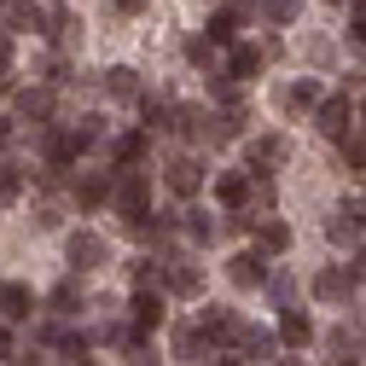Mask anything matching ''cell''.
I'll list each match as a JSON object with an SVG mask.
<instances>
[{
    "label": "cell",
    "mask_w": 366,
    "mask_h": 366,
    "mask_svg": "<svg viewBox=\"0 0 366 366\" xmlns=\"http://www.w3.org/2000/svg\"><path fill=\"white\" fill-rule=\"evenodd\" d=\"M76 140H81V146H99V140H105V117H99V111L76 117Z\"/></svg>",
    "instance_id": "obj_33"
},
{
    "label": "cell",
    "mask_w": 366,
    "mask_h": 366,
    "mask_svg": "<svg viewBox=\"0 0 366 366\" xmlns=\"http://www.w3.org/2000/svg\"><path fill=\"white\" fill-rule=\"evenodd\" d=\"M349 35L366 47V0H355V6H349Z\"/></svg>",
    "instance_id": "obj_38"
},
{
    "label": "cell",
    "mask_w": 366,
    "mask_h": 366,
    "mask_svg": "<svg viewBox=\"0 0 366 366\" xmlns=\"http://www.w3.org/2000/svg\"><path fill=\"white\" fill-rule=\"evenodd\" d=\"M70 192H76V209H105L111 198H117V174H105V169H76V180H70Z\"/></svg>",
    "instance_id": "obj_6"
},
{
    "label": "cell",
    "mask_w": 366,
    "mask_h": 366,
    "mask_svg": "<svg viewBox=\"0 0 366 366\" xmlns=\"http://www.w3.org/2000/svg\"><path fill=\"white\" fill-rule=\"evenodd\" d=\"M111 12H122V18H140V12H146V0H111Z\"/></svg>",
    "instance_id": "obj_41"
},
{
    "label": "cell",
    "mask_w": 366,
    "mask_h": 366,
    "mask_svg": "<svg viewBox=\"0 0 366 366\" xmlns=\"http://www.w3.org/2000/svg\"><path fill=\"white\" fill-rule=\"evenodd\" d=\"M12 198H24V169L0 163V204H12Z\"/></svg>",
    "instance_id": "obj_34"
},
{
    "label": "cell",
    "mask_w": 366,
    "mask_h": 366,
    "mask_svg": "<svg viewBox=\"0 0 366 366\" xmlns=\"http://www.w3.org/2000/svg\"><path fill=\"white\" fill-rule=\"evenodd\" d=\"M285 157H291V140H285V134H256V140L244 146V174L273 180V169H280Z\"/></svg>",
    "instance_id": "obj_2"
},
{
    "label": "cell",
    "mask_w": 366,
    "mask_h": 366,
    "mask_svg": "<svg viewBox=\"0 0 366 366\" xmlns=\"http://www.w3.org/2000/svg\"><path fill=\"white\" fill-rule=\"evenodd\" d=\"M227 280H233L239 291H262V285L273 280V267H267V256L250 244V250H239L233 262H227Z\"/></svg>",
    "instance_id": "obj_9"
},
{
    "label": "cell",
    "mask_w": 366,
    "mask_h": 366,
    "mask_svg": "<svg viewBox=\"0 0 366 366\" xmlns=\"http://www.w3.org/2000/svg\"><path fill=\"white\" fill-rule=\"evenodd\" d=\"M360 227H366V198H343V204L332 209V221H326V239H332V244H355Z\"/></svg>",
    "instance_id": "obj_11"
},
{
    "label": "cell",
    "mask_w": 366,
    "mask_h": 366,
    "mask_svg": "<svg viewBox=\"0 0 366 366\" xmlns=\"http://www.w3.org/2000/svg\"><path fill=\"white\" fill-rule=\"evenodd\" d=\"M53 111H59V94H53V87H41V81H35V87H18V117H24V122H35L41 134L59 122Z\"/></svg>",
    "instance_id": "obj_8"
},
{
    "label": "cell",
    "mask_w": 366,
    "mask_h": 366,
    "mask_svg": "<svg viewBox=\"0 0 366 366\" xmlns=\"http://www.w3.org/2000/svg\"><path fill=\"white\" fill-rule=\"evenodd\" d=\"M267 297H273V302L285 308V302L297 297V280H291V273H273V280H267Z\"/></svg>",
    "instance_id": "obj_37"
},
{
    "label": "cell",
    "mask_w": 366,
    "mask_h": 366,
    "mask_svg": "<svg viewBox=\"0 0 366 366\" xmlns=\"http://www.w3.org/2000/svg\"><path fill=\"white\" fill-rule=\"evenodd\" d=\"M29 314H41V297L24 280H6V285H0V320H6V326H24Z\"/></svg>",
    "instance_id": "obj_13"
},
{
    "label": "cell",
    "mask_w": 366,
    "mask_h": 366,
    "mask_svg": "<svg viewBox=\"0 0 366 366\" xmlns=\"http://www.w3.org/2000/svg\"><path fill=\"white\" fill-rule=\"evenodd\" d=\"M355 285H360V280H355V267H349V262H332V267H320V273H314V297H320V302H349Z\"/></svg>",
    "instance_id": "obj_12"
},
{
    "label": "cell",
    "mask_w": 366,
    "mask_h": 366,
    "mask_svg": "<svg viewBox=\"0 0 366 366\" xmlns=\"http://www.w3.org/2000/svg\"><path fill=\"white\" fill-rule=\"evenodd\" d=\"M239 360H280V332H262V326H244L239 332V349H233Z\"/></svg>",
    "instance_id": "obj_19"
},
{
    "label": "cell",
    "mask_w": 366,
    "mask_h": 366,
    "mask_svg": "<svg viewBox=\"0 0 366 366\" xmlns=\"http://www.w3.org/2000/svg\"><path fill=\"white\" fill-rule=\"evenodd\" d=\"M163 291L180 297V302L198 297V291H204V267H198L192 256H180V250H163Z\"/></svg>",
    "instance_id": "obj_5"
},
{
    "label": "cell",
    "mask_w": 366,
    "mask_h": 366,
    "mask_svg": "<svg viewBox=\"0 0 366 366\" xmlns=\"http://www.w3.org/2000/svg\"><path fill=\"white\" fill-rule=\"evenodd\" d=\"M76 366H94V360H76Z\"/></svg>",
    "instance_id": "obj_51"
},
{
    "label": "cell",
    "mask_w": 366,
    "mask_h": 366,
    "mask_svg": "<svg viewBox=\"0 0 366 366\" xmlns=\"http://www.w3.org/2000/svg\"><path fill=\"white\" fill-rule=\"evenodd\" d=\"M280 105H285L291 117H314L326 99H320V81H314V76H302V81H285V87H280Z\"/></svg>",
    "instance_id": "obj_17"
},
{
    "label": "cell",
    "mask_w": 366,
    "mask_h": 366,
    "mask_svg": "<svg viewBox=\"0 0 366 366\" xmlns=\"http://www.w3.org/2000/svg\"><path fill=\"white\" fill-rule=\"evenodd\" d=\"M337 152H343V169L349 174H366V134H343Z\"/></svg>",
    "instance_id": "obj_29"
},
{
    "label": "cell",
    "mask_w": 366,
    "mask_h": 366,
    "mask_svg": "<svg viewBox=\"0 0 366 366\" xmlns=\"http://www.w3.org/2000/svg\"><path fill=\"white\" fill-rule=\"evenodd\" d=\"M332 6H355V0H332Z\"/></svg>",
    "instance_id": "obj_50"
},
{
    "label": "cell",
    "mask_w": 366,
    "mask_h": 366,
    "mask_svg": "<svg viewBox=\"0 0 366 366\" xmlns=\"http://www.w3.org/2000/svg\"><path fill=\"white\" fill-rule=\"evenodd\" d=\"M12 366H47V360H41V355H18Z\"/></svg>",
    "instance_id": "obj_45"
},
{
    "label": "cell",
    "mask_w": 366,
    "mask_h": 366,
    "mask_svg": "<svg viewBox=\"0 0 366 366\" xmlns=\"http://www.w3.org/2000/svg\"><path fill=\"white\" fill-rule=\"evenodd\" d=\"M187 59H192L198 70H209V59H215V41H209V35H192V41H187Z\"/></svg>",
    "instance_id": "obj_36"
},
{
    "label": "cell",
    "mask_w": 366,
    "mask_h": 366,
    "mask_svg": "<svg viewBox=\"0 0 366 366\" xmlns=\"http://www.w3.org/2000/svg\"><path fill=\"white\" fill-rule=\"evenodd\" d=\"M24 349H18V337H12V326H6V320H0V360H18Z\"/></svg>",
    "instance_id": "obj_39"
},
{
    "label": "cell",
    "mask_w": 366,
    "mask_h": 366,
    "mask_svg": "<svg viewBox=\"0 0 366 366\" xmlns=\"http://www.w3.org/2000/svg\"><path fill=\"white\" fill-rule=\"evenodd\" d=\"M256 250H262V256H285V250H291V227H285L280 215H267V221L256 227Z\"/></svg>",
    "instance_id": "obj_27"
},
{
    "label": "cell",
    "mask_w": 366,
    "mask_h": 366,
    "mask_svg": "<svg viewBox=\"0 0 366 366\" xmlns=\"http://www.w3.org/2000/svg\"><path fill=\"white\" fill-rule=\"evenodd\" d=\"M209 355H215V343L198 332V320H192V326H174V360L198 366V360H209Z\"/></svg>",
    "instance_id": "obj_21"
},
{
    "label": "cell",
    "mask_w": 366,
    "mask_h": 366,
    "mask_svg": "<svg viewBox=\"0 0 366 366\" xmlns=\"http://www.w3.org/2000/svg\"><path fill=\"white\" fill-rule=\"evenodd\" d=\"M250 180H256V174H250ZM273 204H280L273 180H256V187H250V209H256V215H273Z\"/></svg>",
    "instance_id": "obj_35"
},
{
    "label": "cell",
    "mask_w": 366,
    "mask_h": 366,
    "mask_svg": "<svg viewBox=\"0 0 366 366\" xmlns=\"http://www.w3.org/2000/svg\"><path fill=\"white\" fill-rule=\"evenodd\" d=\"M81 29H87V24H81V18L70 12V6H47V18H41V35H47V41H53L59 53L81 47Z\"/></svg>",
    "instance_id": "obj_10"
},
{
    "label": "cell",
    "mask_w": 366,
    "mask_h": 366,
    "mask_svg": "<svg viewBox=\"0 0 366 366\" xmlns=\"http://www.w3.org/2000/svg\"><path fill=\"white\" fill-rule=\"evenodd\" d=\"M349 267H355V280H366V250H355V262H349Z\"/></svg>",
    "instance_id": "obj_43"
},
{
    "label": "cell",
    "mask_w": 366,
    "mask_h": 366,
    "mask_svg": "<svg viewBox=\"0 0 366 366\" xmlns=\"http://www.w3.org/2000/svg\"><path fill=\"white\" fill-rule=\"evenodd\" d=\"M355 105H349V94H337V99H326V105H320L314 111V128L320 134H326V140H343V134H355Z\"/></svg>",
    "instance_id": "obj_14"
},
{
    "label": "cell",
    "mask_w": 366,
    "mask_h": 366,
    "mask_svg": "<svg viewBox=\"0 0 366 366\" xmlns=\"http://www.w3.org/2000/svg\"><path fill=\"white\" fill-rule=\"evenodd\" d=\"M360 134H366V105H360Z\"/></svg>",
    "instance_id": "obj_48"
},
{
    "label": "cell",
    "mask_w": 366,
    "mask_h": 366,
    "mask_svg": "<svg viewBox=\"0 0 366 366\" xmlns=\"http://www.w3.org/2000/svg\"><path fill=\"white\" fill-rule=\"evenodd\" d=\"M99 87H105V99H117V105H134V99H146V81H140V70H128V64H111Z\"/></svg>",
    "instance_id": "obj_16"
},
{
    "label": "cell",
    "mask_w": 366,
    "mask_h": 366,
    "mask_svg": "<svg viewBox=\"0 0 366 366\" xmlns=\"http://www.w3.org/2000/svg\"><path fill=\"white\" fill-rule=\"evenodd\" d=\"M41 18H47V6H35V0H0V29H41Z\"/></svg>",
    "instance_id": "obj_22"
},
{
    "label": "cell",
    "mask_w": 366,
    "mask_h": 366,
    "mask_svg": "<svg viewBox=\"0 0 366 366\" xmlns=\"http://www.w3.org/2000/svg\"><path fill=\"white\" fill-rule=\"evenodd\" d=\"M70 76H76V70H70L64 53H53L47 64H41V87H53V94H59V87H70Z\"/></svg>",
    "instance_id": "obj_31"
},
{
    "label": "cell",
    "mask_w": 366,
    "mask_h": 366,
    "mask_svg": "<svg viewBox=\"0 0 366 366\" xmlns=\"http://www.w3.org/2000/svg\"><path fill=\"white\" fill-rule=\"evenodd\" d=\"M215 366H244V360L239 355H215Z\"/></svg>",
    "instance_id": "obj_46"
},
{
    "label": "cell",
    "mask_w": 366,
    "mask_h": 366,
    "mask_svg": "<svg viewBox=\"0 0 366 366\" xmlns=\"http://www.w3.org/2000/svg\"><path fill=\"white\" fill-rule=\"evenodd\" d=\"M337 366H360V360H355V355H349V360H337Z\"/></svg>",
    "instance_id": "obj_49"
},
{
    "label": "cell",
    "mask_w": 366,
    "mask_h": 366,
    "mask_svg": "<svg viewBox=\"0 0 366 366\" xmlns=\"http://www.w3.org/2000/svg\"><path fill=\"white\" fill-rule=\"evenodd\" d=\"M262 64H267V47H256V41H239V47L227 53V70H233V81L262 76Z\"/></svg>",
    "instance_id": "obj_25"
},
{
    "label": "cell",
    "mask_w": 366,
    "mask_h": 366,
    "mask_svg": "<svg viewBox=\"0 0 366 366\" xmlns=\"http://www.w3.org/2000/svg\"><path fill=\"white\" fill-rule=\"evenodd\" d=\"M105 152H111V163H117V169H140V163H146V152H152V134H146V128L117 134V140H111Z\"/></svg>",
    "instance_id": "obj_18"
},
{
    "label": "cell",
    "mask_w": 366,
    "mask_h": 366,
    "mask_svg": "<svg viewBox=\"0 0 366 366\" xmlns=\"http://www.w3.org/2000/svg\"><path fill=\"white\" fill-rule=\"evenodd\" d=\"M343 94H366V70H349V81H343Z\"/></svg>",
    "instance_id": "obj_42"
},
{
    "label": "cell",
    "mask_w": 366,
    "mask_h": 366,
    "mask_svg": "<svg viewBox=\"0 0 366 366\" xmlns=\"http://www.w3.org/2000/svg\"><path fill=\"white\" fill-rule=\"evenodd\" d=\"M280 343H285V349H291V355H297V349H308V343H314V320H308V314H302V308H285V314H280Z\"/></svg>",
    "instance_id": "obj_26"
},
{
    "label": "cell",
    "mask_w": 366,
    "mask_h": 366,
    "mask_svg": "<svg viewBox=\"0 0 366 366\" xmlns=\"http://www.w3.org/2000/svg\"><path fill=\"white\" fill-rule=\"evenodd\" d=\"M87 146L76 140V128H47V134H41V157H47V169H59V174H76V157H81Z\"/></svg>",
    "instance_id": "obj_7"
},
{
    "label": "cell",
    "mask_w": 366,
    "mask_h": 366,
    "mask_svg": "<svg viewBox=\"0 0 366 366\" xmlns=\"http://www.w3.org/2000/svg\"><path fill=\"white\" fill-rule=\"evenodd\" d=\"M64 262H70L76 273H94V267H105V262H111L105 233H94V227H76V233L64 239Z\"/></svg>",
    "instance_id": "obj_3"
},
{
    "label": "cell",
    "mask_w": 366,
    "mask_h": 366,
    "mask_svg": "<svg viewBox=\"0 0 366 366\" xmlns=\"http://www.w3.org/2000/svg\"><path fill=\"white\" fill-rule=\"evenodd\" d=\"M163 302H169V291H134V302H128V308H134V326H140V332H157L163 314H169Z\"/></svg>",
    "instance_id": "obj_23"
},
{
    "label": "cell",
    "mask_w": 366,
    "mask_h": 366,
    "mask_svg": "<svg viewBox=\"0 0 366 366\" xmlns=\"http://www.w3.org/2000/svg\"><path fill=\"white\" fill-rule=\"evenodd\" d=\"M273 366H302V355H280V360H273Z\"/></svg>",
    "instance_id": "obj_47"
},
{
    "label": "cell",
    "mask_w": 366,
    "mask_h": 366,
    "mask_svg": "<svg viewBox=\"0 0 366 366\" xmlns=\"http://www.w3.org/2000/svg\"><path fill=\"white\" fill-rule=\"evenodd\" d=\"M297 12H302V0H262V18H267V24H280V29L297 24Z\"/></svg>",
    "instance_id": "obj_32"
},
{
    "label": "cell",
    "mask_w": 366,
    "mask_h": 366,
    "mask_svg": "<svg viewBox=\"0 0 366 366\" xmlns=\"http://www.w3.org/2000/svg\"><path fill=\"white\" fill-rule=\"evenodd\" d=\"M180 239H187L192 250H204V244L221 239V221H215L209 209H180Z\"/></svg>",
    "instance_id": "obj_20"
},
{
    "label": "cell",
    "mask_w": 366,
    "mask_h": 366,
    "mask_svg": "<svg viewBox=\"0 0 366 366\" xmlns=\"http://www.w3.org/2000/svg\"><path fill=\"white\" fill-rule=\"evenodd\" d=\"M163 187H169L174 198H187V204H192V198L204 192V157H198V152L169 157V163H163Z\"/></svg>",
    "instance_id": "obj_4"
},
{
    "label": "cell",
    "mask_w": 366,
    "mask_h": 366,
    "mask_svg": "<svg viewBox=\"0 0 366 366\" xmlns=\"http://www.w3.org/2000/svg\"><path fill=\"white\" fill-rule=\"evenodd\" d=\"M53 355H59L64 366H76V360H94V355H87V337H81V332H59V343H53Z\"/></svg>",
    "instance_id": "obj_30"
},
{
    "label": "cell",
    "mask_w": 366,
    "mask_h": 366,
    "mask_svg": "<svg viewBox=\"0 0 366 366\" xmlns=\"http://www.w3.org/2000/svg\"><path fill=\"white\" fill-rule=\"evenodd\" d=\"M81 308H87V297H81L76 280H59V285L47 291V314H53V320H76Z\"/></svg>",
    "instance_id": "obj_24"
},
{
    "label": "cell",
    "mask_w": 366,
    "mask_h": 366,
    "mask_svg": "<svg viewBox=\"0 0 366 366\" xmlns=\"http://www.w3.org/2000/svg\"><path fill=\"white\" fill-rule=\"evenodd\" d=\"M250 187L256 180L244 174V169H227V174H215V204L233 215V209H250Z\"/></svg>",
    "instance_id": "obj_15"
},
{
    "label": "cell",
    "mask_w": 366,
    "mask_h": 366,
    "mask_svg": "<svg viewBox=\"0 0 366 366\" xmlns=\"http://www.w3.org/2000/svg\"><path fill=\"white\" fill-rule=\"evenodd\" d=\"M140 117H146V122H140L146 134H174V105H169V99H152V94H146V99H140Z\"/></svg>",
    "instance_id": "obj_28"
},
{
    "label": "cell",
    "mask_w": 366,
    "mask_h": 366,
    "mask_svg": "<svg viewBox=\"0 0 366 366\" xmlns=\"http://www.w3.org/2000/svg\"><path fill=\"white\" fill-rule=\"evenodd\" d=\"M111 174H117V169H111ZM111 209L122 215V227H134V221L152 215V180H146V169H122V174H117V198H111Z\"/></svg>",
    "instance_id": "obj_1"
},
{
    "label": "cell",
    "mask_w": 366,
    "mask_h": 366,
    "mask_svg": "<svg viewBox=\"0 0 366 366\" xmlns=\"http://www.w3.org/2000/svg\"><path fill=\"white\" fill-rule=\"evenodd\" d=\"M12 134H18V128H12L6 117H0V146H12Z\"/></svg>",
    "instance_id": "obj_44"
},
{
    "label": "cell",
    "mask_w": 366,
    "mask_h": 366,
    "mask_svg": "<svg viewBox=\"0 0 366 366\" xmlns=\"http://www.w3.org/2000/svg\"><path fill=\"white\" fill-rule=\"evenodd\" d=\"M0 76H12V29H0Z\"/></svg>",
    "instance_id": "obj_40"
}]
</instances>
